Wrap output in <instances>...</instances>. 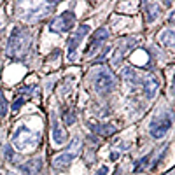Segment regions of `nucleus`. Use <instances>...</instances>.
<instances>
[{"instance_id":"obj_6","label":"nucleus","mask_w":175,"mask_h":175,"mask_svg":"<svg viewBox=\"0 0 175 175\" xmlns=\"http://www.w3.org/2000/svg\"><path fill=\"white\" fill-rule=\"evenodd\" d=\"M170 126H172V119H170V116H165L163 121H152L149 126V131L154 138H163L170 130Z\"/></svg>"},{"instance_id":"obj_21","label":"nucleus","mask_w":175,"mask_h":175,"mask_svg":"<svg viewBox=\"0 0 175 175\" xmlns=\"http://www.w3.org/2000/svg\"><path fill=\"white\" fill-rule=\"evenodd\" d=\"M12 156H14V154H12V147L7 145L5 147V158H7V159H12Z\"/></svg>"},{"instance_id":"obj_7","label":"nucleus","mask_w":175,"mask_h":175,"mask_svg":"<svg viewBox=\"0 0 175 175\" xmlns=\"http://www.w3.org/2000/svg\"><path fill=\"white\" fill-rule=\"evenodd\" d=\"M74 156L75 154H72V152H61V154H58L54 158V161H53V166L56 168V170H63V168H67L72 163V159H74Z\"/></svg>"},{"instance_id":"obj_12","label":"nucleus","mask_w":175,"mask_h":175,"mask_svg":"<svg viewBox=\"0 0 175 175\" xmlns=\"http://www.w3.org/2000/svg\"><path fill=\"white\" fill-rule=\"evenodd\" d=\"M25 166L28 168L30 175H39V172H40V168H42V159H40V158L30 159L28 163H25Z\"/></svg>"},{"instance_id":"obj_23","label":"nucleus","mask_w":175,"mask_h":175,"mask_svg":"<svg viewBox=\"0 0 175 175\" xmlns=\"http://www.w3.org/2000/svg\"><path fill=\"white\" fill-rule=\"evenodd\" d=\"M9 175H12V173H9Z\"/></svg>"},{"instance_id":"obj_16","label":"nucleus","mask_w":175,"mask_h":175,"mask_svg":"<svg viewBox=\"0 0 175 175\" xmlns=\"http://www.w3.org/2000/svg\"><path fill=\"white\" fill-rule=\"evenodd\" d=\"M7 114V102L4 98V93L0 91V116H5Z\"/></svg>"},{"instance_id":"obj_1","label":"nucleus","mask_w":175,"mask_h":175,"mask_svg":"<svg viewBox=\"0 0 175 175\" xmlns=\"http://www.w3.org/2000/svg\"><path fill=\"white\" fill-rule=\"evenodd\" d=\"M28 44H30V35H28L26 30H23V28H14L12 32H11V37H9L5 51L11 58H19L21 54L26 53Z\"/></svg>"},{"instance_id":"obj_5","label":"nucleus","mask_w":175,"mask_h":175,"mask_svg":"<svg viewBox=\"0 0 175 175\" xmlns=\"http://www.w3.org/2000/svg\"><path fill=\"white\" fill-rule=\"evenodd\" d=\"M89 32V26L88 25H81V26L75 30V33L72 35L68 39V60L70 61H74L77 56V47H79V44H81V40L84 39V35Z\"/></svg>"},{"instance_id":"obj_17","label":"nucleus","mask_w":175,"mask_h":175,"mask_svg":"<svg viewBox=\"0 0 175 175\" xmlns=\"http://www.w3.org/2000/svg\"><path fill=\"white\" fill-rule=\"evenodd\" d=\"M23 103H25V98H21V96H19V98H16V102L12 103L11 110H12V112H18V110H19V107H21Z\"/></svg>"},{"instance_id":"obj_8","label":"nucleus","mask_w":175,"mask_h":175,"mask_svg":"<svg viewBox=\"0 0 175 175\" xmlns=\"http://www.w3.org/2000/svg\"><path fill=\"white\" fill-rule=\"evenodd\" d=\"M53 142H54V145H61L67 142V131L58 123L53 124Z\"/></svg>"},{"instance_id":"obj_22","label":"nucleus","mask_w":175,"mask_h":175,"mask_svg":"<svg viewBox=\"0 0 175 175\" xmlns=\"http://www.w3.org/2000/svg\"><path fill=\"white\" fill-rule=\"evenodd\" d=\"M117 158H119V154H117V152H112V156H110V159H112V161H116Z\"/></svg>"},{"instance_id":"obj_3","label":"nucleus","mask_w":175,"mask_h":175,"mask_svg":"<svg viewBox=\"0 0 175 175\" xmlns=\"http://www.w3.org/2000/svg\"><path fill=\"white\" fill-rule=\"evenodd\" d=\"M114 88H116V79H114V75H112L109 70L103 68L95 75V89H96L98 93L105 95V93L112 91Z\"/></svg>"},{"instance_id":"obj_11","label":"nucleus","mask_w":175,"mask_h":175,"mask_svg":"<svg viewBox=\"0 0 175 175\" xmlns=\"http://www.w3.org/2000/svg\"><path fill=\"white\" fill-rule=\"evenodd\" d=\"M158 16H159V7L156 5V4H147L145 5V21L147 23H152Z\"/></svg>"},{"instance_id":"obj_4","label":"nucleus","mask_w":175,"mask_h":175,"mask_svg":"<svg viewBox=\"0 0 175 175\" xmlns=\"http://www.w3.org/2000/svg\"><path fill=\"white\" fill-rule=\"evenodd\" d=\"M74 23H75L74 12H63L51 21L49 30H51V32H67V30H70V28L74 26Z\"/></svg>"},{"instance_id":"obj_20","label":"nucleus","mask_w":175,"mask_h":175,"mask_svg":"<svg viewBox=\"0 0 175 175\" xmlns=\"http://www.w3.org/2000/svg\"><path fill=\"white\" fill-rule=\"evenodd\" d=\"M109 172H110V168L107 166V165H103V166L98 168V170H96V172H95L93 175H109Z\"/></svg>"},{"instance_id":"obj_19","label":"nucleus","mask_w":175,"mask_h":175,"mask_svg":"<svg viewBox=\"0 0 175 175\" xmlns=\"http://www.w3.org/2000/svg\"><path fill=\"white\" fill-rule=\"evenodd\" d=\"M145 165H147V158H142V159L135 165V172H144V170H145V168H144Z\"/></svg>"},{"instance_id":"obj_2","label":"nucleus","mask_w":175,"mask_h":175,"mask_svg":"<svg viewBox=\"0 0 175 175\" xmlns=\"http://www.w3.org/2000/svg\"><path fill=\"white\" fill-rule=\"evenodd\" d=\"M35 138H37V137L28 130L26 126L19 124L12 135V144L18 147V149H26V147H33L35 144H37Z\"/></svg>"},{"instance_id":"obj_14","label":"nucleus","mask_w":175,"mask_h":175,"mask_svg":"<svg viewBox=\"0 0 175 175\" xmlns=\"http://www.w3.org/2000/svg\"><path fill=\"white\" fill-rule=\"evenodd\" d=\"M109 37V30L107 28H100V30H96L95 33H93V42H105V39Z\"/></svg>"},{"instance_id":"obj_18","label":"nucleus","mask_w":175,"mask_h":175,"mask_svg":"<svg viewBox=\"0 0 175 175\" xmlns=\"http://www.w3.org/2000/svg\"><path fill=\"white\" fill-rule=\"evenodd\" d=\"M74 121H75V114H74V112H67V116H65V124L72 126Z\"/></svg>"},{"instance_id":"obj_13","label":"nucleus","mask_w":175,"mask_h":175,"mask_svg":"<svg viewBox=\"0 0 175 175\" xmlns=\"http://www.w3.org/2000/svg\"><path fill=\"white\" fill-rule=\"evenodd\" d=\"M93 130L98 133V135H102V137H110L116 133V126L112 124H100V126H93Z\"/></svg>"},{"instance_id":"obj_10","label":"nucleus","mask_w":175,"mask_h":175,"mask_svg":"<svg viewBox=\"0 0 175 175\" xmlns=\"http://www.w3.org/2000/svg\"><path fill=\"white\" fill-rule=\"evenodd\" d=\"M159 42L165 46V47H172L173 42H175V32L172 30V28L165 30L163 33H159Z\"/></svg>"},{"instance_id":"obj_9","label":"nucleus","mask_w":175,"mask_h":175,"mask_svg":"<svg viewBox=\"0 0 175 175\" xmlns=\"http://www.w3.org/2000/svg\"><path fill=\"white\" fill-rule=\"evenodd\" d=\"M144 88H145V95L147 98H152L156 89H158V79L154 75H149L145 79V82H144Z\"/></svg>"},{"instance_id":"obj_15","label":"nucleus","mask_w":175,"mask_h":175,"mask_svg":"<svg viewBox=\"0 0 175 175\" xmlns=\"http://www.w3.org/2000/svg\"><path fill=\"white\" fill-rule=\"evenodd\" d=\"M123 75H124L126 84H128V86H133V88H135V82H137V75L133 74V70L124 68V70H123Z\"/></svg>"}]
</instances>
